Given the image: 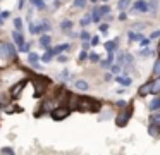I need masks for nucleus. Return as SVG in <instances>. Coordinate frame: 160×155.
I'll return each mask as SVG.
<instances>
[{"label": "nucleus", "mask_w": 160, "mask_h": 155, "mask_svg": "<svg viewBox=\"0 0 160 155\" xmlns=\"http://www.w3.org/2000/svg\"><path fill=\"white\" fill-rule=\"evenodd\" d=\"M158 54H160V43H158Z\"/></svg>", "instance_id": "obj_48"}, {"label": "nucleus", "mask_w": 160, "mask_h": 155, "mask_svg": "<svg viewBox=\"0 0 160 155\" xmlns=\"http://www.w3.org/2000/svg\"><path fill=\"white\" fill-rule=\"evenodd\" d=\"M100 64H102V67H110V65H112V60H110V59H107V60L100 62Z\"/></svg>", "instance_id": "obj_34"}, {"label": "nucleus", "mask_w": 160, "mask_h": 155, "mask_svg": "<svg viewBox=\"0 0 160 155\" xmlns=\"http://www.w3.org/2000/svg\"><path fill=\"white\" fill-rule=\"evenodd\" d=\"M139 55L146 57V55H150V50H148V48H145V50H139Z\"/></svg>", "instance_id": "obj_38"}, {"label": "nucleus", "mask_w": 160, "mask_h": 155, "mask_svg": "<svg viewBox=\"0 0 160 155\" xmlns=\"http://www.w3.org/2000/svg\"><path fill=\"white\" fill-rule=\"evenodd\" d=\"M84 59H86V52H81V54H79V60H84Z\"/></svg>", "instance_id": "obj_43"}, {"label": "nucleus", "mask_w": 160, "mask_h": 155, "mask_svg": "<svg viewBox=\"0 0 160 155\" xmlns=\"http://www.w3.org/2000/svg\"><path fill=\"white\" fill-rule=\"evenodd\" d=\"M98 43V38L95 36V38H91V45H97Z\"/></svg>", "instance_id": "obj_45"}, {"label": "nucleus", "mask_w": 160, "mask_h": 155, "mask_svg": "<svg viewBox=\"0 0 160 155\" xmlns=\"http://www.w3.org/2000/svg\"><path fill=\"white\" fill-rule=\"evenodd\" d=\"M67 48H69V45H67V43H62V45H57L55 48H52V54H53V55H59L60 52L67 50Z\"/></svg>", "instance_id": "obj_10"}, {"label": "nucleus", "mask_w": 160, "mask_h": 155, "mask_svg": "<svg viewBox=\"0 0 160 155\" xmlns=\"http://www.w3.org/2000/svg\"><path fill=\"white\" fill-rule=\"evenodd\" d=\"M31 2L36 5V9H45V2L43 0H31Z\"/></svg>", "instance_id": "obj_25"}, {"label": "nucleus", "mask_w": 160, "mask_h": 155, "mask_svg": "<svg viewBox=\"0 0 160 155\" xmlns=\"http://www.w3.org/2000/svg\"><path fill=\"white\" fill-rule=\"evenodd\" d=\"M134 9L139 10V12H148L150 7H148V2H146V0H138V2L134 3Z\"/></svg>", "instance_id": "obj_7"}, {"label": "nucleus", "mask_w": 160, "mask_h": 155, "mask_svg": "<svg viewBox=\"0 0 160 155\" xmlns=\"http://www.w3.org/2000/svg\"><path fill=\"white\" fill-rule=\"evenodd\" d=\"M153 76H155V78H160V60L155 62V67H153Z\"/></svg>", "instance_id": "obj_22"}, {"label": "nucleus", "mask_w": 160, "mask_h": 155, "mask_svg": "<svg viewBox=\"0 0 160 155\" xmlns=\"http://www.w3.org/2000/svg\"><path fill=\"white\" fill-rule=\"evenodd\" d=\"M76 88L81 90V91H84V90H88V83L83 81V79H79V81H76Z\"/></svg>", "instance_id": "obj_18"}, {"label": "nucleus", "mask_w": 160, "mask_h": 155, "mask_svg": "<svg viewBox=\"0 0 160 155\" xmlns=\"http://www.w3.org/2000/svg\"><path fill=\"white\" fill-rule=\"evenodd\" d=\"M29 47H31V45H29V43H24V45H22L21 48H19V50H21V52H29Z\"/></svg>", "instance_id": "obj_36"}, {"label": "nucleus", "mask_w": 160, "mask_h": 155, "mask_svg": "<svg viewBox=\"0 0 160 155\" xmlns=\"http://www.w3.org/2000/svg\"><path fill=\"white\" fill-rule=\"evenodd\" d=\"M157 38H160V29L158 31H153V33H152V40H157Z\"/></svg>", "instance_id": "obj_37"}, {"label": "nucleus", "mask_w": 160, "mask_h": 155, "mask_svg": "<svg viewBox=\"0 0 160 155\" xmlns=\"http://www.w3.org/2000/svg\"><path fill=\"white\" fill-rule=\"evenodd\" d=\"M107 29H108V26H107V24H100V31H102V33H105Z\"/></svg>", "instance_id": "obj_40"}, {"label": "nucleus", "mask_w": 160, "mask_h": 155, "mask_svg": "<svg viewBox=\"0 0 160 155\" xmlns=\"http://www.w3.org/2000/svg\"><path fill=\"white\" fill-rule=\"evenodd\" d=\"M62 79H69V72L67 71H62V76H60Z\"/></svg>", "instance_id": "obj_41"}, {"label": "nucleus", "mask_w": 160, "mask_h": 155, "mask_svg": "<svg viewBox=\"0 0 160 155\" xmlns=\"http://www.w3.org/2000/svg\"><path fill=\"white\" fill-rule=\"evenodd\" d=\"M152 122L157 124V126L160 127V112H157V114H153V116H152Z\"/></svg>", "instance_id": "obj_23"}, {"label": "nucleus", "mask_w": 160, "mask_h": 155, "mask_svg": "<svg viewBox=\"0 0 160 155\" xmlns=\"http://www.w3.org/2000/svg\"><path fill=\"white\" fill-rule=\"evenodd\" d=\"M33 85H35V96H40L45 91L47 85H48V79L47 78H36V79H33Z\"/></svg>", "instance_id": "obj_3"}, {"label": "nucleus", "mask_w": 160, "mask_h": 155, "mask_svg": "<svg viewBox=\"0 0 160 155\" xmlns=\"http://www.w3.org/2000/svg\"><path fill=\"white\" fill-rule=\"evenodd\" d=\"M131 112H132V109H126L122 114H119L117 116V119H115V122H117V126H126L128 124V121H129V116H131Z\"/></svg>", "instance_id": "obj_5"}, {"label": "nucleus", "mask_w": 160, "mask_h": 155, "mask_svg": "<svg viewBox=\"0 0 160 155\" xmlns=\"http://www.w3.org/2000/svg\"><path fill=\"white\" fill-rule=\"evenodd\" d=\"M98 109H100V103L95 98H88V96L78 98V110H81V112H95Z\"/></svg>", "instance_id": "obj_1"}, {"label": "nucleus", "mask_w": 160, "mask_h": 155, "mask_svg": "<svg viewBox=\"0 0 160 155\" xmlns=\"http://www.w3.org/2000/svg\"><path fill=\"white\" fill-rule=\"evenodd\" d=\"M90 23H91V16H90V14H88L86 17H83V19H81V26H88Z\"/></svg>", "instance_id": "obj_27"}, {"label": "nucleus", "mask_w": 160, "mask_h": 155, "mask_svg": "<svg viewBox=\"0 0 160 155\" xmlns=\"http://www.w3.org/2000/svg\"><path fill=\"white\" fill-rule=\"evenodd\" d=\"M14 26H16V29H19V31H21V28H22L21 19H14Z\"/></svg>", "instance_id": "obj_31"}, {"label": "nucleus", "mask_w": 160, "mask_h": 155, "mask_svg": "<svg viewBox=\"0 0 160 155\" xmlns=\"http://www.w3.org/2000/svg\"><path fill=\"white\" fill-rule=\"evenodd\" d=\"M139 41H141V45H143V47H146V45L150 43V40H146V38H141Z\"/></svg>", "instance_id": "obj_42"}, {"label": "nucleus", "mask_w": 160, "mask_h": 155, "mask_svg": "<svg viewBox=\"0 0 160 155\" xmlns=\"http://www.w3.org/2000/svg\"><path fill=\"white\" fill-rule=\"evenodd\" d=\"M117 83H121V85H131V78H124V76H117Z\"/></svg>", "instance_id": "obj_20"}, {"label": "nucleus", "mask_w": 160, "mask_h": 155, "mask_svg": "<svg viewBox=\"0 0 160 155\" xmlns=\"http://www.w3.org/2000/svg\"><path fill=\"white\" fill-rule=\"evenodd\" d=\"M148 133L152 134V136H158V126H157V124H152V126L148 127Z\"/></svg>", "instance_id": "obj_19"}, {"label": "nucleus", "mask_w": 160, "mask_h": 155, "mask_svg": "<svg viewBox=\"0 0 160 155\" xmlns=\"http://www.w3.org/2000/svg\"><path fill=\"white\" fill-rule=\"evenodd\" d=\"M128 36H129V40H131V41H139V40L143 38V34L134 33V31H129V33H128Z\"/></svg>", "instance_id": "obj_13"}, {"label": "nucleus", "mask_w": 160, "mask_h": 155, "mask_svg": "<svg viewBox=\"0 0 160 155\" xmlns=\"http://www.w3.org/2000/svg\"><path fill=\"white\" fill-rule=\"evenodd\" d=\"M91 38V34L88 33V31H83V33H81V40H84V41H88Z\"/></svg>", "instance_id": "obj_29"}, {"label": "nucleus", "mask_w": 160, "mask_h": 155, "mask_svg": "<svg viewBox=\"0 0 160 155\" xmlns=\"http://www.w3.org/2000/svg\"><path fill=\"white\" fill-rule=\"evenodd\" d=\"M52 48H47V52L43 54V57H42V62H50V59H52Z\"/></svg>", "instance_id": "obj_17"}, {"label": "nucleus", "mask_w": 160, "mask_h": 155, "mask_svg": "<svg viewBox=\"0 0 160 155\" xmlns=\"http://www.w3.org/2000/svg\"><path fill=\"white\" fill-rule=\"evenodd\" d=\"M12 38H14V43L18 45L19 48L22 47V45H24V38H22V34H21V31H14V33H12Z\"/></svg>", "instance_id": "obj_8"}, {"label": "nucleus", "mask_w": 160, "mask_h": 155, "mask_svg": "<svg viewBox=\"0 0 160 155\" xmlns=\"http://www.w3.org/2000/svg\"><path fill=\"white\" fill-rule=\"evenodd\" d=\"M66 60H67V59L64 57V55H59V62H66Z\"/></svg>", "instance_id": "obj_46"}, {"label": "nucleus", "mask_w": 160, "mask_h": 155, "mask_svg": "<svg viewBox=\"0 0 160 155\" xmlns=\"http://www.w3.org/2000/svg\"><path fill=\"white\" fill-rule=\"evenodd\" d=\"M0 59H16V48L14 45L7 41H0Z\"/></svg>", "instance_id": "obj_2"}, {"label": "nucleus", "mask_w": 160, "mask_h": 155, "mask_svg": "<svg viewBox=\"0 0 160 155\" xmlns=\"http://www.w3.org/2000/svg\"><path fill=\"white\" fill-rule=\"evenodd\" d=\"M91 2H97V0H91Z\"/></svg>", "instance_id": "obj_49"}, {"label": "nucleus", "mask_w": 160, "mask_h": 155, "mask_svg": "<svg viewBox=\"0 0 160 155\" xmlns=\"http://www.w3.org/2000/svg\"><path fill=\"white\" fill-rule=\"evenodd\" d=\"M112 79V74H105V81H110Z\"/></svg>", "instance_id": "obj_47"}, {"label": "nucleus", "mask_w": 160, "mask_h": 155, "mask_svg": "<svg viewBox=\"0 0 160 155\" xmlns=\"http://www.w3.org/2000/svg\"><path fill=\"white\" fill-rule=\"evenodd\" d=\"M98 10H100V14L103 16V14H108V12H110V7H108V5H103V7H100Z\"/></svg>", "instance_id": "obj_28"}, {"label": "nucleus", "mask_w": 160, "mask_h": 155, "mask_svg": "<svg viewBox=\"0 0 160 155\" xmlns=\"http://www.w3.org/2000/svg\"><path fill=\"white\" fill-rule=\"evenodd\" d=\"M117 105H119V107H126V102H124V100H119Z\"/></svg>", "instance_id": "obj_44"}, {"label": "nucleus", "mask_w": 160, "mask_h": 155, "mask_svg": "<svg viewBox=\"0 0 160 155\" xmlns=\"http://www.w3.org/2000/svg\"><path fill=\"white\" fill-rule=\"evenodd\" d=\"M24 85H26V81L22 79V81L16 83V85L12 86V88H11V96H12V98H18V96L21 95V91H22V88H24Z\"/></svg>", "instance_id": "obj_6"}, {"label": "nucleus", "mask_w": 160, "mask_h": 155, "mask_svg": "<svg viewBox=\"0 0 160 155\" xmlns=\"http://www.w3.org/2000/svg\"><path fill=\"white\" fill-rule=\"evenodd\" d=\"M60 28H62L64 31H67V29L72 28V23H71V21H64V23H60Z\"/></svg>", "instance_id": "obj_24"}, {"label": "nucleus", "mask_w": 160, "mask_h": 155, "mask_svg": "<svg viewBox=\"0 0 160 155\" xmlns=\"http://www.w3.org/2000/svg\"><path fill=\"white\" fill-rule=\"evenodd\" d=\"M40 45H43L45 48H48V45H50V36L48 34H43V36L40 38Z\"/></svg>", "instance_id": "obj_16"}, {"label": "nucleus", "mask_w": 160, "mask_h": 155, "mask_svg": "<svg viewBox=\"0 0 160 155\" xmlns=\"http://www.w3.org/2000/svg\"><path fill=\"white\" fill-rule=\"evenodd\" d=\"M158 91H160V78H157V81L152 83V93L158 95Z\"/></svg>", "instance_id": "obj_15"}, {"label": "nucleus", "mask_w": 160, "mask_h": 155, "mask_svg": "<svg viewBox=\"0 0 160 155\" xmlns=\"http://www.w3.org/2000/svg\"><path fill=\"white\" fill-rule=\"evenodd\" d=\"M69 112H71V109H67V107H55V109L52 110V117L55 121H62L69 116Z\"/></svg>", "instance_id": "obj_4"}, {"label": "nucleus", "mask_w": 160, "mask_h": 155, "mask_svg": "<svg viewBox=\"0 0 160 155\" xmlns=\"http://www.w3.org/2000/svg\"><path fill=\"white\" fill-rule=\"evenodd\" d=\"M28 59H29V62H31L35 67H38V55H36V54H29Z\"/></svg>", "instance_id": "obj_21"}, {"label": "nucleus", "mask_w": 160, "mask_h": 155, "mask_svg": "<svg viewBox=\"0 0 160 155\" xmlns=\"http://www.w3.org/2000/svg\"><path fill=\"white\" fill-rule=\"evenodd\" d=\"M128 5H131V0H119L117 2V9L119 10H126Z\"/></svg>", "instance_id": "obj_12"}, {"label": "nucleus", "mask_w": 160, "mask_h": 155, "mask_svg": "<svg viewBox=\"0 0 160 155\" xmlns=\"http://www.w3.org/2000/svg\"><path fill=\"white\" fill-rule=\"evenodd\" d=\"M84 3H86V0H74V7L76 9H83Z\"/></svg>", "instance_id": "obj_26"}, {"label": "nucleus", "mask_w": 160, "mask_h": 155, "mask_svg": "<svg viewBox=\"0 0 160 155\" xmlns=\"http://www.w3.org/2000/svg\"><path fill=\"white\" fill-rule=\"evenodd\" d=\"M150 91H152V83H145V85H143L141 86V88H139V95H141V96H145V95H148V93Z\"/></svg>", "instance_id": "obj_9"}, {"label": "nucleus", "mask_w": 160, "mask_h": 155, "mask_svg": "<svg viewBox=\"0 0 160 155\" xmlns=\"http://www.w3.org/2000/svg\"><path fill=\"white\" fill-rule=\"evenodd\" d=\"M126 64H132V55H126Z\"/></svg>", "instance_id": "obj_39"}, {"label": "nucleus", "mask_w": 160, "mask_h": 155, "mask_svg": "<svg viewBox=\"0 0 160 155\" xmlns=\"http://www.w3.org/2000/svg\"><path fill=\"white\" fill-rule=\"evenodd\" d=\"M103 2H107V0H103Z\"/></svg>", "instance_id": "obj_50"}, {"label": "nucleus", "mask_w": 160, "mask_h": 155, "mask_svg": "<svg viewBox=\"0 0 160 155\" xmlns=\"http://www.w3.org/2000/svg\"><path fill=\"white\" fill-rule=\"evenodd\" d=\"M105 48H107V52H114L115 48H117V40H114V41H107V43H105Z\"/></svg>", "instance_id": "obj_14"}, {"label": "nucleus", "mask_w": 160, "mask_h": 155, "mask_svg": "<svg viewBox=\"0 0 160 155\" xmlns=\"http://www.w3.org/2000/svg\"><path fill=\"white\" fill-rule=\"evenodd\" d=\"M150 110H158L160 109V96H157V98H153L152 102H150Z\"/></svg>", "instance_id": "obj_11"}, {"label": "nucleus", "mask_w": 160, "mask_h": 155, "mask_svg": "<svg viewBox=\"0 0 160 155\" xmlns=\"http://www.w3.org/2000/svg\"><path fill=\"white\" fill-rule=\"evenodd\" d=\"M110 69H112V72H114V74H117V72L121 71V65H119V64L117 65H110Z\"/></svg>", "instance_id": "obj_35"}, {"label": "nucleus", "mask_w": 160, "mask_h": 155, "mask_svg": "<svg viewBox=\"0 0 160 155\" xmlns=\"http://www.w3.org/2000/svg\"><path fill=\"white\" fill-rule=\"evenodd\" d=\"M0 153H14V150H12L11 147H4L2 150H0Z\"/></svg>", "instance_id": "obj_30"}, {"label": "nucleus", "mask_w": 160, "mask_h": 155, "mask_svg": "<svg viewBox=\"0 0 160 155\" xmlns=\"http://www.w3.org/2000/svg\"><path fill=\"white\" fill-rule=\"evenodd\" d=\"M157 3H158V2H157V0H152V2H150V3H148V7H150V10H157Z\"/></svg>", "instance_id": "obj_32"}, {"label": "nucleus", "mask_w": 160, "mask_h": 155, "mask_svg": "<svg viewBox=\"0 0 160 155\" xmlns=\"http://www.w3.org/2000/svg\"><path fill=\"white\" fill-rule=\"evenodd\" d=\"M90 60H91V62H98V60H100L98 54H90Z\"/></svg>", "instance_id": "obj_33"}]
</instances>
